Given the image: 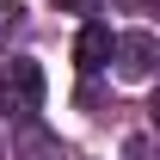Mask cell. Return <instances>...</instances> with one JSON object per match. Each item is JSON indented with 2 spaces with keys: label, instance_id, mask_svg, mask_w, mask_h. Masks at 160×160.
<instances>
[{
  "label": "cell",
  "instance_id": "cell-1",
  "mask_svg": "<svg viewBox=\"0 0 160 160\" xmlns=\"http://www.w3.org/2000/svg\"><path fill=\"white\" fill-rule=\"evenodd\" d=\"M111 56H117V74L129 80V86H148L160 43H154V31H123V37H111Z\"/></svg>",
  "mask_w": 160,
  "mask_h": 160
},
{
  "label": "cell",
  "instance_id": "cell-2",
  "mask_svg": "<svg viewBox=\"0 0 160 160\" xmlns=\"http://www.w3.org/2000/svg\"><path fill=\"white\" fill-rule=\"evenodd\" d=\"M0 99H6V111H19V117H37V105H43V68L19 56L6 74H0Z\"/></svg>",
  "mask_w": 160,
  "mask_h": 160
},
{
  "label": "cell",
  "instance_id": "cell-3",
  "mask_svg": "<svg viewBox=\"0 0 160 160\" xmlns=\"http://www.w3.org/2000/svg\"><path fill=\"white\" fill-rule=\"evenodd\" d=\"M74 56L86 74H99V68H111V25H80V43H74Z\"/></svg>",
  "mask_w": 160,
  "mask_h": 160
},
{
  "label": "cell",
  "instance_id": "cell-4",
  "mask_svg": "<svg viewBox=\"0 0 160 160\" xmlns=\"http://www.w3.org/2000/svg\"><path fill=\"white\" fill-rule=\"evenodd\" d=\"M19 31H25V6L19 0H0V49H12Z\"/></svg>",
  "mask_w": 160,
  "mask_h": 160
},
{
  "label": "cell",
  "instance_id": "cell-5",
  "mask_svg": "<svg viewBox=\"0 0 160 160\" xmlns=\"http://www.w3.org/2000/svg\"><path fill=\"white\" fill-rule=\"evenodd\" d=\"M129 160H148V136H129Z\"/></svg>",
  "mask_w": 160,
  "mask_h": 160
},
{
  "label": "cell",
  "instance_id": "cell-6",
  "mask_svg": "<svg viewBox=\"0 0 160 160\" xmlns=\"http://www.w3.org/2000/svg\"><path fill=\"white\" fill-rule=\"evenodd\" d=\"M123 6H148V0H123Z\"/></svg>",
  "mask_w": 160,
  "mask_h": 160
}]
</instances>
